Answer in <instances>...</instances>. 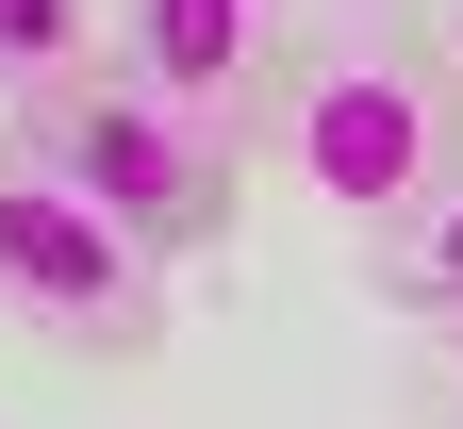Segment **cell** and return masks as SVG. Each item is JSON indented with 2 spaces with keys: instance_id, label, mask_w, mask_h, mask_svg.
Listing matches in <instances>:
<instances>
[{
  "instance_id": "6",
  "label": "cell",
  "mask_w": 463,
  "mask_h": 429,
  "mask_svg": "<svg viewBox=\"0 0 463 429\" xmlns=\"http://www.w3.org/2000/svg\"><path fill=\"white\" fill-rule=\"evenodd\" d=\"M83 67H99V0H0V99H17V116L67 99Z\"/></svg>"
},
{
  "instance_id": "1",
  "label": "cell",
  "mask_w": 463,
  "mask_h": 429,
  "mask_svg": "<svg viewBox=\"0 0 463 429\" xmlns=\"http://www.w3.org/2000/svg\"><path fill=\"white\" fill-rule=\"evenodd\" d=\"M265 149H281V182H315V199L381 248L414 199L463 182V67H447V33L414 17V0L298 17V67H281V99H265Z\"/></svg>"
},
{
  "instance_id": "4",
  "label": "cell",
  "mask_w": 463,
  "mask_h": 429,
  "mask_svg": "<svg viewBox=\"0 0 463 429\" xmlns=\"http://www.w3.org/2000/svg\"><path fill=\"white\" fill-rule=\"evenodd\" d=\"M99 67L265 149V99L298 67V0H99Z\"/></svg>"
},
{
  "instance_id": "3",
  "label": "cell",
  "mask_w": 463,
  "mask_h": 429,
  "mask_svg": "<svg viewBox=\"0 0 463 429\" xmlns=\"http://www.w3.org/2000/svg\"><path fill=\"white\" fill-rule=\"evenodd\" d=\"M0 331L50 347V363H149L165 347V248H133L17 133H0Z\"/></svg>"
},
{
  "instance_id": "2",
  "label": "cell",
  "mask_w": 463,
  "mask_h": 429,
  "mask_svg": "<svg viewBox=\"0 0 463 429\" xmlns=\"http://www.w3.org/2000/svg\"><path fill=\"white\" fill-rule=\"evenodd\" d=\"M17 149L50 182H83V199L133 231V248H165V265H183V248H232V215H249V133H215V116L116 83V67H83L67 99H33Z\"/></svg>"
},
{
  "instance_id": "7",
  "label": "cell",
  "mask_w": 463,
  "mask_h": 429,
  "mask_svg": "<svg viewBox=\"0 0 463 429\" xmlns=\"http://www.w3.org/2000/svg\"><path fill=\"white\" fill-rule=\"evenodd\" d=\"M430 33H447V67H463V0H430Z\"/></svg>"
},
{
  "instance_id": "5",
  "label": "cell",
  "mask_w": 463,
  "mask_h": 429,
  "mask_svg": "<svg viewBox=\"0 0 463 429\" xmlns=\"http://www.w3.org/2000/svg\"><path fill=\"white\" fill-rule=\"evenodd\" d=\"M364 297H381V314H447V331H463V182L414 199V215L364 248Z\"/></svg>"
}]
</instances>
